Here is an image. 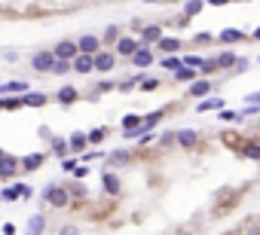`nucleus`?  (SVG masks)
I'll return each mask as SVG.
<instances>
[{
  "label": "nucleus",
  "instance_id": "23",
  "mask_svg": "<svg viewBox=\"0 0 260 235\" xmlns=\"http://www.w3.org/2000/svg\"><path fill=\"white\" fill-rule=\"evenodd\" d=\"M43 229H46V217H43V214L31 217V223H28V235H43Z\"/></svg>",
  "mask_w": 260,
  "mask_h": 235
},
{
  "label": "nucleus",
  "instance_id": "48",
  "mask_svg": "<svg viewBox=\"0 0 260 235\" xmlns=\"http://www.w3.org/2000/svg\"><path fill=\"white\" fill-rule=\"evenodd\" d=\"M251 37H254V40H260V25H257V31H254V34H251Z\"/></svg>",
  "mask_w": 260,
  "mask_h": 235
},
{
  "label": "nucleus",
  "instance_id": "52",
  "mask_svg": "<svg viewBox=\"0 0 260 235\" xmlns=\"http://www.w3.org/2000/svg\"><path fill=\"white\" fill-rule=\"evenodd\" d=\"M181 235H193V232H181Z\"/></svg>",
  "mask_w": 260,
  "mask_h": 235
},
{
  "label": "nucleus",
  "instance_id": "36",
  "mask_svg": "<svg viewBox=\"0 0 260 235\" xmlns=\"http://www.w3.org/2000/svg\"><path fill=\"white\" fill-rule=\"evenodd\" d=\"M138 89H144V92H156V89H159V80H147V76H144V80L138 83Z\"/></svg>",
  "mask_w": 260,
  "mask_h": 235
},
{
  "label": "nucleus",
  "instance_id": "38",
  "mask_svg": "<svg viewBox=\"0 0 260 235\" xmlns=\"http://www.w3.org/2000/svg\"><path fill=\"white\" fill-rule=\"evenodd\" d=\"M22 107V95H16V98H4V110H19Z\"/></svg>",
  "mask_w": 260,
  "mask_h": 235
},
{
  "label": "nucleus",
  "instance_id": "10",
  "mask_svg": "<svg viewBox=\"0 0 260 235\" xmlns=\"http://www.w3.org/2000/svg\"><path fill=\"white\" fill-rule=\"evenodd\" d=\"M159 37H162V28H159V25H147V28L141 31V40H138V43H141V46H156Z\"/></svg>",
  "mask_w": 260,
  "mask_h": 235
},
{
  "label": "nucleus",
  "instance_id": "19",
  "mask_svg": "<svg viewBox=\"0 0 260 235\" xmlns=\"http://www.w3.org/2000/svg\"><path fill=\"white\" fill-rule=\"evenodd\" d=\"M196 76H199V70H196V67H187V64H181V67L175 70V80H178V83H193Z\"/></svg>",
  "mask_w": 260,
  "mask_h": 235
},
{
  "label": "nucleus",
  "instance_id": "2",
  "mask_svg": "<svg viewBox=\"0 0 260 235\" xmlns=\"http://www.w3.org/2000/svg\"><path fill=\"white\" fill-rule=\"evenodd\" d=\"M52 55L61 58V61H73V58H77V40H58L52 46Z\"/></svg>",
  "mask_w": 260,
  "mask_h": 235
},
{
  "label": "nucleus",
  "instance_id": "22",
  "mask_svg": "<svg viewBox=\"0 0 260 235\" xmlns=\"http://www.w3.org/2000/svg\"><path fill=\"white\" fill-rule=\"evenodd\" d=\"M242 156L260 162V144H257V141H242Z\"/></svg>",
  "mask_w": 260,
  "mask_h": 235
},
{
  "label": "nucleus",
  "instance_id": "44",
  "mask_svg": "<svg viewBox=\"0 0 260 235\" xmlns=\"http://www.w3.org/2000/svg\"><path fill=\"white\" fill-rule=\"evenodd\" d=\"M230 0H205V7H227Z\"/></svg>",
  "mask_w": 260,
  "mask_h": 235
},
{
  "label": "nucleus",
  "instance_id": "28",
  "mask_svg": "<svg viewBox=\"0 0 260 235\" xmlns=\"http://www.w3.org/2000/svg\"><path fill=\"white\" fill-rule=\"evenodd\" d=\"M10 92H28V83L25 80H16V83H7V86H0V95H10Z\"/></svg>",
  "mask_w": 260,
  "mask_h": 235
},
{
  "label": "nucleus",
  "instance_id": "24",
  "mask_svg": "<svg viewBox=\"0 0 260 235\" xmlns=\"http://www.w3.org/2000/svg\"><path fill=\"white\" fill-rule=\"evenodd\" d=\"M0 199H4V202L22 199V183H13V186H7V189H0Z\"/></svg>",
  "mask_w": 260,
  "mask_h": 235
},
{
  "label": "nucleus",
  "instance_id": "6",
  "mask_svg": "<svg viewBox=\"0 0 260 235\" xmlns=\"http://www.w3.org/2000/svg\"><path fill=\"white\" fill-rule=\"evenodd\" d=\"M175 141H178V147H181V150H196V147L202 144L199 132H190V129H184V132H178V135H175Z\"/></svg>",
  "mask_w": 260,
  "mask_h": 235
},
{
  "label": "nucleus",
  "instance_id": "25",
  "mask_svg": "<svg viewBox=\"0 0 260 235\" xmlns=\"http://www.w3.org/2000/svg\"><path fill=\"white\" fill-rule=\"evenodd\" d=\"M236 58H239V55H236V52H220V55H217V58H214V61H217V70H230V67H233V61H236Z\"/></svg>",
  "mask_w": 260,
  "mask_h": 235
},
{
  "label": "nucleus",
  "instance_id": "11",
  "mask_svg": "<svg viewBox=\"0 0 260 235\" xmlns=\"http://www.w3.org/2000/svg\"><path fill=\"white\" fill-rule=\"evenodd\" d=\"M242 40H248V34L245 31H236V28H224V31H220L217 34V43H242Z\"/></svg>",
  "mask_w": 260,
  "mask_h": 235
},
{
  "label": "nucleus",
  "instance_id": "14",
  "mask_svg": "<svg viewBox=\"0 0 260 235\" xmlns=\"http://www.w3.org/2000/svg\"><path fill=\"white\" fill-rule=\"evenodd\" d=\"M101 186L107 189V195H120V177L114 171H104L101 174Z\"/></svg>",
  "mask_w": 260,
  "mask_h": 235
},
{
  "label": "nucleus",
  "instance_id": "32",
  "mask_svg": "<svg viewBox=\"0 0 260 235\" xmlns=\"http://www.w3.org/2000/svg\"><path fill=\"white\" fill-rule=\"evenodd\" d=\"M181 64H184V61H181L178 55H165V58H162V67H165V70H171V73H175Z\"/></svg>",
  "mask_w": 260,
  "mask_h": 235
},
{
  "label": "nucleus",
  "instance_id": "49",
  "mask_svg": "<svg viewBox=\"0 0 260 235\" xmlns=\"http://www.w3.org/2000/svg\"><path fill=\"white\" fill-rule=\"evenodd\" d=\"M141 4H159V0H141Z\"/></svg>",
  "mask_w": 260,
  "mask_h": 235
},
{
  "label": "nucleus",
  "instance_id": "35",
  "mask_svg": "<svg viewBox=\"0 0 260 235\" xmlns=\"http://www.w3.org/2000/svg\"><path fill=\"white\" fill-rule=\"evenodd\" d=\"M248 67H251V61H248V58H236V61H233V67H230V70H233V73H245V70H248Z\"/></svg>",
  "mask_w": 260,
  "mask_h": 235
},
{
  "label": "nucleus",
  "instance_id": "16",
  "mask_svg": "<svg viewBox=\"0 0 260 235\" xmlns=\"http://www.w3.org/2000/svg\"><path fill=\"white\" fill-rule=\"evenodd\" d=\"M43 162H46V156H43V153H31V156H25V159H22L19 165H22L25 171H37Z\"/></svg>",
  "mask_w": 260,
  "mask_h": 235
},
{
  "label": "nucleus",
  "instance_id": "9",
  "mask_svg": "<svg viewBox=\"0 0 260 235\" xmlns=\"http://www.w3.org/2000/svg\"><path fill=\"white\" fill-rule=\"evenodd\" d=\"M70 67L77 70L80 76H89V73L95 70V64H92V55H86V52H77V58L70 61Z\"/></svg>",
  "mask_w": 260,
  "mask_h": 235
},
{
  "label": "nucleus",
  "instance_id": "50",
  "mask_svg": "<svg viewBox=\"0 0 260 235\" xmlns=\"http://www.w3.org/2000/svg\"><path fill=\"white\" fill-rule=\"evenodd\" d=\"M0 159H7V150H0Z\"/></svg>",
  "mask_w": 260,
  "mask_h": 235
},
{
  "label": "nucleus",
  "instance_id": "40",
  "mask_svg": "<svg viewBox=\"0 0 260 235\" xmlns=\"http://www.w3.org/2000/svg\"><path fill=\"white\" fill-rule=\"evenodd\" d=\"M110 89H117L114 83H95L92 86V95H98V92H110Z\"/></svg>",
  "mask_w": 260,
  "mask_h": 235
},
{
  "label": "nucleus",
  "instance_id": "45",
  "mask_svg": "<svg viewBox=\"0 0 260 235\" xmlns=\"http://www.w3.org/2000/svg\"><path fill=\"white\" fill-rule=\"evenodd\" d=\"M245 101H251V104H260V92H251V95H245Z\"/></svg>",
  "mask_w": 260,
  "mask_h": 235
},
{
  "label": "nucleus",
  "instance_id": "43",
  "mask_svg": "<svg viewBox=\"0 0 260 235\" xmlns=\"http://www.w3.org/2000/svg\"><path fill=\"white\" fill-rule=\"evenodd\" d=\"M98 156H101L98 150H86V153H83V159H86V162H92V159H98Z\"/></svg>",
  "mask_w": 260,
  "mask_h": 235
},
{
  "label": "nucleus",
  "instance_id": "41",
  "mask_svg": "<svg viewBox=\"0 0 260 235\" xmlns=\"http://www.w3.org/2000/svg\"><path fill=\"white\" fill-rule=\"evenodd\" d=\"M58 235H80V229L73 226V223H67V226H61V232Z\"/></svg>",
  "mask_w": 260,
  "mask_h": 235
},
{
  "label": "nucleus",
  "instance_id": "12",
  "mask_svg": "<svg viewBox=\"0 0 260 235\" xmlns=\"http://www.w3.org/2000/svg\"><path fill=\"white\" fill-rule=\"evenodd\" d=\"M67 150H70V153H86V150H89V138L80 135V132H73V135L67 138Z\"/></svg>",
  "mask_w": 260,
  "mask_h": 235
},
{
  "label": "nucleus",
  "instance_id": "13",
  "mask_svg": "<svg viewBox=\"0 0 260 235\" xmlns=\"http://www.w3.org/2000/svg\"><path fill=\"white\" fill-rule=\"evenodd\" d=\"M55 101H58V104H73V101H80L77 86H61V89L55 92Z\"/></svg>",
  "mask_w": 260,
  "mask_h": 235
},
{
  "label": "nucleus",
  "instance_id": "47",
  "mask_svg": "<svg viewBox=\"0 0 260 235\" xmlns=\"http://www.w3.org/2000/svg\"><path fill=\"white\" fill-rule=\"evenodd\" d=\"M245 235H260V223H254V226H251V229H248Z\"/></svg>",
  "mask_w": 260,
  "mask_h": 235
},
{
  "label": "nucleus",
  "instance_id": "33",
  "mask_svg": "<svg viewBox=\"0 0 260 235\" xmlns=\"http://www.w3.org/2000/svg\"><path fill=\"white\" fill-rule=\"evenodd\" d=\"M86 138H89V144H101V141L107 138V129H104V126H101V129H92Z\"/></svg>",
  "mask_w": 260,
  "mask_h": 235
},
{
  "label": "nucleus",
  "instance_id": "21",
  "mask_svg": "<svg viewBox=\"0 0 260 235\" xmlns=\"http://www.w3.org/2000/svg\"><path fill=\"white\" fill-rule=\"evenodd\" d=\"M211 92V83L208 80H199V76H196V80L190 83V98H202V95H208Z\"/></svg>",
  "mask_w": 260,
  "mask_h": 235
},
{
  "label": "nucleus",
  "instance_id": "31",
  "mask_svg": "<svg viewBox=\"0 0 260 235\" xmlns=\"http://www.w3.org/2000/svg\"><path fill=\"white\" fill-rule=\"evenodd\" d=\"M141 123H144V116H138V113L123 116V129H135V126H141Z\"/></svg>",
  "mask_w": 260,
  "mask_h": 235
},
{
  "label": "nucleus",
  "instance_id": "37",
  "mask_svg": "<svg viewBox=\"0 0 260 235\" xmlns=\"http://www.w3.org/2000/svg\"><path fill=\"white\" fill-rule=\"evenodd\" d=\"M67 70H70V61L55 58V64H52V70H49V73H67Z\"/></svg>",
  "mask_w": 260,
  "mask_h": 235
},
{
  "label": "nucleus",
  "instance_id": "15",
  "mask_svg": "<svg viewBox=\"0 0 260 235\" xmlns=\"http://www.w3.org/2000/svg\"><path fill=\"white\" fill-rule=\"evenodd\" d=\"M181 40H178V37H159V43H156V49L159 52H168V55H175V52H181Z\"/></svg>",
  "mask_w": 260,
  "mask_h": 235
},
{
  "label": "nucleus",
  "instance_id": "5",
  "mask_svg": "<svg viewBox=\"0 0 260 235\" xmlns=\"http://www.w3.org/2000/svg\"><path fill=\"white\" fill-rule=\"evenodd\" d=\"M52 64H55L52 49H49V52H37V55L31 58V67H34L37 73H49V70H52Z\"/></svg>",
  "mask_w": 260,
  "mask_h": 235
},
{
  "label": "nucleus",
  "instance_id": "30",
  "mask_svg": "<svg viewBox=\"0 0 260 235\" xmlns=\"http://www.w3.org/2000/svg\"><path fill=\"white\" fill-rule=\"evenodd\" d=\"M129 159H132V153H129V150H117L114 156H110V165H126Z\"/></svg>",
  "mask_w": 260,
  "mask_h": 235
},
{
  "label": "nucleus",
  "instance_id": "39",
  "mask_svg": "<svg viewBox=\"0 0 260 235\" xmlns=\"http://www.w3.org/2000/svg\"><path fill=\"white\" fill-rule=\"evenodd\" d=\"M184 64H187V67H196V70H202V55H187V58H184Z\"/></svg>",
  "mask_w": 260,
  "mask_h": 235
},
{
  "label": "nucleus",
  "instance_id": "18",
  "mask_svg": "<svg viewBox=\"0 0 260 235\" xmlns=\"http://www.w3.org/2000/svg\"><path fill=\"white\" fill-rule=\"evenodd\" d=\"M16 168H19V159L7 153V159H0V180H4V177H13Z\"/></svg>",
  "mask_w": 260,
  "mask_h": 235
},
{
  "label": "nucleus",
  "instance_id": "8",
  "mask_svg": "<svg viewBox=\"0 0 260 235\" xmlns=\"http://www.w3.org/2000/svg\"><path fill=\"white\" fill-rule=\"evenodd\" d=\"M138 46H141V43L135 40V37H123V34H120V40L114 43V52H117V55H123V58H129Z\"/></svg>",
  "mask_w": 260,
  "mask_h": 235
},
{
  "label": "nucleus",
  "instance_id": "3",
  "mask_svg": "<svg viewBox=\"0 0 260 235\" xmlns=\"http://www.w3.org/2000/svg\"><path fill=\"white\" fill-rule=\"evenodd\" d=\"M92 64H95V70H98V73H107V70H114V67H117V55H114V52L98 49V52L92 55Z\"/></svg>",
  "mask_w": 260,
  "mask_h": 235
},
{
  "label": "nucleus",
  "instance_id": "26",
  "mask_svg": "<svg viewBox=\"0 0 260 235\" xmlns=\"http://www.w3.org/2000/svg\"><path fill=\"white\" fill-rule=\"evenodd\" d=\"M196 110H199V113H208V110H224V98H217V95H214V98L202 101V104H199Z\"/></svg>",
  "mask_w": 260,
  "mask_h": 235
},
{
  "label": "nucleus",
  "instance_id": "27",
  "mask_svg": "<svg viewBox=\"0 0 260 235\" xmlns=\"http://www.w3.org/2000/svg\"><path fill=\"white\" fill-rule=\"evenodd\" d=\"M120 40V25H107V31L101 34V46L104 43H117Z\"/></svg>",
  "mask_w": 260,
  "mask_h": 235
},
{
  "label": "nucleus",
  "instance_id": "7",
  "mask_svg": "<svg viewBox=\"0 0 260 235\" xmlns=\"http://www.w3.org/2000/svg\"><path fill=\"white\" fill-rule=\"evenodd\" d=\"M101 49V37H95V34H83L80 40H77V52H86V55H95Z\"/></svg>",
  "mask_w": 260,
  "mask_h": 235
},
{
  "label": "nucleus",
  "instance_id": "34",
  "mask_svg": "<svg viewBox=\"0 0 260 235\" xmlns=\"http://www.w3.org/2000/svg\"><path fill=\"white\" fill-rule=\"evenodd\" d=\"M52 153L55 156H64L67 153V141L64 138H52Z\"/></svg>",
  "mask_w": 260,
  "mask_h": 235
},
{
  "label": "nucleus",
  "instance_id": "4",
  "mask_svg": "<svg viewBox=\"0 0 260 235\" xmlns=\"http://www.w3.org/2000/svg\"><path fill=\"white\" fill-rule=\"evenodd\" d=\"M129 58H132V64H135L138 70H144V67H150V64L156 61V55L150 52V46H138V49H135V52H132Z\"/></svg>",
  "mask_w": 260,
  "mask_h": 235
},
{
  "label": "nucleus",
  "instance_id": "46",
  "mask_svg": "<svg viewBox=\"0 0 260 235\" xmlns=\"http://www.w3.org/2000/svg\"><path fill=\"white\" fill-rule=\"evenodd\" d=\"M61 165H64V171H73V168H77V162H73V159H64Z\"/></svg>",
  "mask_w": 260,
  "mask_h": 235
},
{
  "label": "nucleus",
  "instance_id": "42",
  "mask_svg": "<svg viewBox=\"0 0 260 235\" xmlns=\"http://www.w3.org/2000/svg\"><path fill=\"white\" fill-rule=\"evenodd\" d=\"M86 174H89V168H86V165H77V168H73V177H77V180H83Z\"/></svg>",
  "mask_w": 260,
  "mask_h": 235
},
{
  "label": "nucleus",
  "instance_id": "1",
  "mask_svg": "<svg viewBox=\"0 0 260 235\" xmlns=\"http://www.w3.org/2000/svg\"><path fill=\"white\" fill-rule=\"evenodd\" d=\"M43 202L52 205V208H67V205H70V192H67L64 186H52V183H49V186L43 189Z\"/></svg>",
  "mask_w": 260,
  "mask_h": 235
},
{
  "label": "nucleus",
  "instance_id": "17",
  "mask_svg": "<svg viewBox=\"0 0 260 235\" xmlns=\"http://www.w3.org/2000/svg\"><path fill=\"white\" fill-rule=\"evenodd\" d=\"M49 98L40 92H22V107H43Z\"/></svg>",
  "mask_w": 260,
  "mask_h": 235
},
{
  "label": "nucleus",
  "instance_id": "29",
  "mask_svg": "<svg viewBox=\"0 0 260 235\" xmlns=\"http://www.w3.org/2000/svg\"><path fill=\"white\" fill-rule=\"evenodd\" d=\"M162 120H165V110H156V113H147V116H144V126H147V129H156V126H159Z\"/></svg>",
  "mask_w": 260,
  "mask_h": 235
},
{
  "label": "nucleus",
  "instance_id": "20",
  "mask_svg": "<svg viewBox=\"0 0 260 235\" xmlns=\"http://www.w3.org/2000/svg\"><path fill=\"white\" fill-rule=\"evenodd\" d=\"M202 10H205V0H187V4H184V13H181V16H184V19H196Z\"/></svg>",
  "mask_w": 260,
  "mask_h": 235
},
{
  "label": "nucleus",
  "instance_id": "51",
  "mask_svg": "<svg viewBox=\"0 0 260 235\" xmlns=\"http://www.w3.org/2000/svg\"><path fill=\"white\" fill-rule=\"evenodd\" d=\"M0 110H4V98H0Z\"/></svg>",
  "mask_w": 260,
  "mask_h": 235
}]
</instances>
